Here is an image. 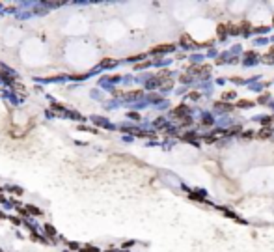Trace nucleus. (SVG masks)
<instances>
[{"mask_svg": "<svg viewBox=\"0 0 274 252\" xmlns=\"http://www.w3.org/2000/svg\"><path fill=\"white\" fill-rule=\"evenodd\" d=\"M190 97H192V99H198V97H200V93L194 92V93H190Z\"/></svg>", "mask_w": 274, "mask_h": 252, "instance_id": "nucleus-7", "label": "nucleus"}, {"mask_svg": "<svg viewBox=\"0 0 274 252\" xmlns=\"http://www.w3.org/2000/svg\"><path fill=\"white\" fill-rule=\"evenodd\" d=\"M203 123H205V125H213V120H211V118H205Z\"/></svg>", "mask_w": 274, "mask_h": 252, "instance_id": "nucleus-5", "label": "nucleus"}, {"mask_svg": "<svg viewBox=\"0 0 274 252\" xmlns=\"http://www.w3.org/2000/svg\"><path fill=\"white\" fill-rule=\"evenodd\" d=\"M224 97H235V93H233V92H226Z\"/></svg>", "mask_w": 274, "mask_h": 252, "instance_id": "nucleus-6", "label": "nucleus"}, {"mask_svg": "<svg viewBox=\"0 0 274 252\" xmlns=\"http://www.w3.org/2000/svg\"><path fill=\"white\" fill-rule=\"evenodd\" d=\"M250 105V101H239V107H248Z\"/></svg>", "mask_w": 274, "mask_h": 252, "instance_id": "nucleus-4", "label": "nucleus"}, {"mask_svg": "<svg viewBox=\"0 0 274 252\" xmlns=\"http://www.w3.org/2000/svg\"><path fill=\"white\" fill-rule=\"evenodd\" d=\"M186 112H189V107H186V105H181V107H177L174 110V116H183V114H186Z\"/></svg>", "mask_w": 274, "mask_h": 252, "instance_id": "nucleus-2", "label": "nucleus"}, {"mask_svg": "<svg viewBox=\"0 0 274 252\" xmlns=\"http://www.w3.org/2000/svg\"><path fill=\"white\" fill-rule=\"evenodd\" d=\"M226 28H227V26H224V24H222V26H218V32H220V36H226V32H227Z\"/></svg>", "mask_w": 274, "mask_h": 252, "instance_id": "nucleus-3", "label": "nucleus"}, {"mask_svg": "<svg viewBox=\"0 0 274 252\" xmlns=\"http://www.w3.org/2000/svg\"><path fill=\"white\" fill-rule=\"evenodd\" d=\"M168 50H174V45H160V47H155L153 52H168Z\"/></svg>", "mask_w": 274, "mask_h": 252, "instance_id": "nucleus-1", "label": "nucleus"}]
</instances>
